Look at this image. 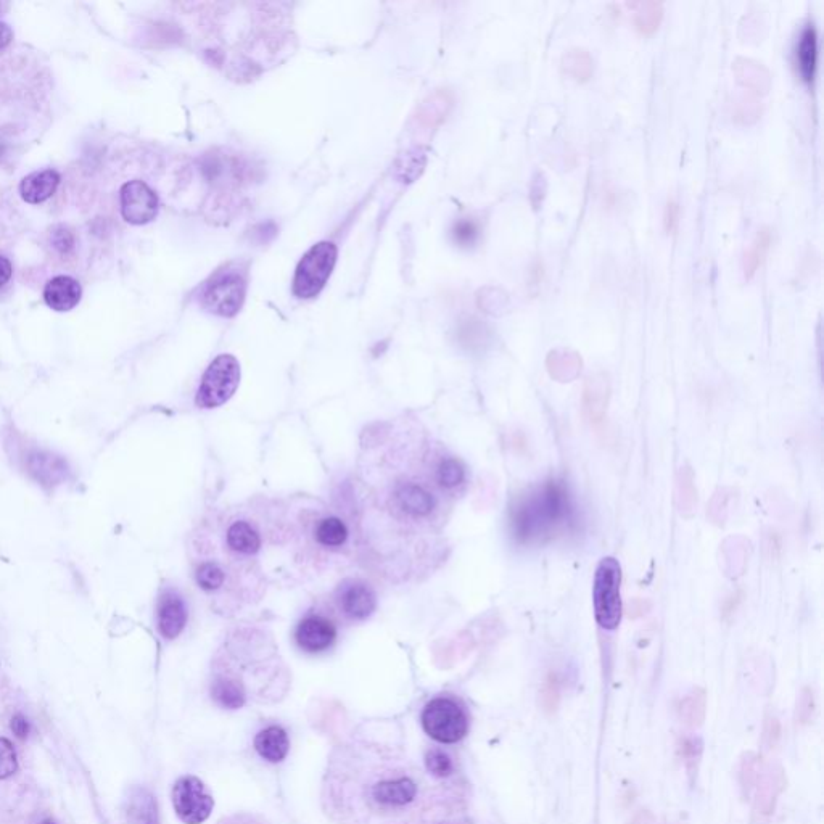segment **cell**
<instances>
[{
  "instance_id": "cell-1",
  "label": "cell",
  "mask_w": 824,
  "mask_h": 824,
  "mask_svg": "<svg viewBox=\"0 0 824 824\" xmlns=\"http://www.w3.org/2000/svg\"><path fill=\"white\" fill-rule=\"evenodd\" d=\"M358 541L387 580L427 577L443 561V530L466 487V467L419 419L364 430L359 448Z\"/></svg>"
},
{
  "instance_id": "cell-2",
  "label": "cell",
  "mask_w": 824,
  "mask_h": 824,
  "mask_svg": "<svg viewBox=\"0 0 824 824\" xmlns=\"http://www.w3.org/2000/svg\"><path fill=\"white\" fill-rule=\"evenodd\" d=\"M322 804L338 824H445L458 797L403 749L353 741L330 757Z\"/></svg>"
},
{
  "instance_id": "cell-3",
  "label": "cell",
  "mask_w": 824,
  "mask_h": 824,
  "mask_svg": "<svg viewBox=\"0 0 824 824\" xmlns=\"http://www.w3.org/2000/svg\"><path fill=\"white\" fill-rule=\"evenodd\" d=\"M194 578L218 614L232 617L264 598L272 557L295 564L292 507L282 503L211 512L194 541Z\"/></svg>"
},
{
  "instance_id": "cell-4",
  "label": "cell",
  "mask_w": 824,
  "mask_h": 824,
  "mask_svg": "<svg viewBox=\"0 0 824 824\" xmlns=\"http://www.w3.org/2000/svg\"><path fill=\"white\" fill-rule=\"evenodd\" d=\"M287 684L289 676L276 646L258 628L232 630L211 664V697L223 709H242L250 697L276 701Z\"/></svg>"
},
{
  "instance_id": "cell-5",
  "label": "cell",
  "mask_w": 824,
  "mask_h": 824,
  "mask_svg": "<svg viewBox=\"0 0 824 824\" xmlns=\"http://www.w3.org/2000/svg\"><path fill=\"white\" fill-rule=\"evenodd\" d=\"M573 520L569 493L561 483H544L520 496L512 507L511 525L515 538L524 543H540L562 532Z\"/></svg>"
},
{
  "instance_id": "cell-6",
  "label": "cell",
  "mask_w": 824,
  "mask_h": 824,
  "mask_svg": "<svg viewBox=\"0 0 824 824\" xmlns=\"http://www.w3.org/2000/svg\"><path fill=\"white\" fill-rule=\"evenodd\" d=\"M247 295V268L240 263H229L219 268L205 282L202 306L208 313L221 318H234L244 305Z\"/></svg>"
},
{
  "instance_id": "cell-7",
  "label": "cell",
  "mask_w": 824,
  "mask_h": 824,
  "mask_svg": "<svg viewBox=\"0 0 824 824\" xmlns=\"http://www.w3.org/2000/svg\"><path fill=\"white\" fill-rule=\"evenodd\" d=\"M622 567L614 557H604L594 573V615L599 627L615 630L622 620Z\"/></svg>"
},
{
  "instance_id": "cell-8",
  "label": "cell",
  "mask_w": 824,
  "mask_h": 824,
  "mask_svg": "<svg viewBox=\"0 0 824 824\" xmlns=\"http://www.w3.org/2000/svg\"><path fill=\"white\" fill-rule=\"evenodd\" d=\"M337 247L332 242H319L303 255L293 277V293L301 300L318 297L326 287L337 263Z\"/></svg>"
},
{
  "instance_id": "cell-9",
  "label": "cell",
  "mask_w": 824,
  "mask_h": 824,
  "mask_svg": "<svg viewBox=\"0 0 824 824\" xmlns=\"http://www.w3.org/2000/svg\"><path fill=\"white\" fill-rule=\"evenodd\" d=\"M421 723L425 734L440 744H456L466 738L469 731L466 710L451 697H435L427 702Z\"/></svg>"
},
{
  "instance_id": "cell-10",
  "label": "cell",
  "mask_w": 824,
  "mask_h": 824,
  "mask_svg": "<svg viewBox=\"0 0 824 824\" xmlns=\"http://www.w3.org/2000/svg\"><path fill=\"white\" fill-rule=\"evenodd\" d=\"M240 384V364L232 355H219L208 366L198 388L197 406L213 409L231 400Z\"/></svg>"
},
{
  "instance_id": "cell-11",
  "label": "cell",
  "mask_w": 824,
  "mask_h": 824,
  "mask_svg": "<svg viewBox=\"0 0 824 824\" xmlns=\"http://www.w3.org/2000/svg\"><path fill=\"white\" fill-rule=\"evenodd\" d=\"M327 609L335 618L343 622H364L377 609V594L374 588L359 578H347L337 586Z\"/></svg>"
},
{
  "instance_id": "cell-12",
  "label": "cell",
  "mask_w": 824,
  "mask_h": 824,
  "mask_svg": "<svg viewBox=\"0 0 824 824\" xmlns=\"http://www.w3.org/2000/svg\"><path fill=\"white\" fill-rule=\"evenodd\" d=\"M338 622L327 607L309 610L295 628V643L306 654H322L337 643Z\"/></svg>"
},
{
  "instance_id": "cell-13",
  "label": "cell",
  "mask_w": 824,
  "mask_h": 824,
  "mask_svg": "<svg viewBox=\"0 0 824 824\" xmlns=\"http://www.w3.org/2000/svg\"><path fill=\"white\" fill-rule=\"evenodd\" d=\"M174 812L184 824H202L210 818L215 799L197 776H182L173 787Z\"/></svg>"
},
{
  "instance_id": "cell-14",
  "label": "cell",
  "mask_w": 824,
  "mask_h": 824,
  "mask_svg": "<svg viewBox=\"0 0 824 824\" xmlns=\"http://www.w3.org/2000/svg\"><path fill=\"white\" fill-rule=\"evenodd\" d=\"M121 215L134 226L150 223L157 218L158 197L144 181H129L121 187Z\"/></svg>"
},
{
  "instance_id": "cell-15",
  "label": "cell",
  "mask_w": 824,
  "mask_h": 824,
  "mask_svg": "<svg viewBox=\"0 0 824 824\" xmlns=\"http://www.w3.org/2000/svg\"><path fill=\"white\" fill-rule=\"evenodd\" d=\"M186 601L176 590H166L158 599L157 623L160 635L165 639H176L187 625Z\"/></svg>"
},
{
  "instance_id": "cell-16",
  "label": "cell",
  "mask_w": 824,
  "mask_h": 824,
  "mask_svg": "<svg viewBox=\"0 0 824 824\" xmlns=\"http://www.w3.org/2000/svg\"><path fill=\"white\" fill-rule=\"evenodd\" d=\"M786 786L783 768L770 763L760 768L759 776L755 781V808L760 815L768 816L775 812L776 802Z\"/></svg>"
},
{
  "instance_id": "cell-17",
  "label": "cell",
  "mask_w": 824,
  "mask_h": 824,
  "mask_svg": "<svg viewBox=\"0 0 824 824\" xmlns=\"http://www.w3.org/2000/svg\"><path fill=\"white\" fill-rule=\"evenodd\" d=\"M29 475L44 487H55L65 482L68 466L65 459L50 451L34 450L26 456Z\"/></svg>"
},
{
  "instance_id": "cell-18",
  "label": "cell",
  "mask_w": 824,
  "mask_h": 824,
  "mask_svg": "<svg viewBox=\"0 0 824 824\" xmlns=\"http://www.w3.org/2000/svg\"><path fill=\"white\" fill-rule=\"evenodd\" d=\"M83 297V289L76 279L70 276H57L47 282L44 300L47 306L58 313H66L78 306Z\"/></svg>"
},
{
  "instance_id": "cell-19",
  "label": "cell",
  "mask_w": 824,
  "mask_h": 824,
  "mask_svg": "<svg viewBox=\"0 0 824 824\" xmlns=\"http://www.w3.org/2000/svg\"><path fill=\"white\" fill-rule=\"evenodd\" d=\"M609 377L604 372L591 375L583 390V411L591 422H601L609 404Z\"/></svg>"
},
{
  "instance_id": "cell-20",
  "label": "cell",
  "mask_w": 824,
  "mask_h": 824,
  "mask_svg": "<svg viewBox=\"0 0 824 824\" xmlns=\"http://www.w3.org/2000/svg\"><path fill=\"white\" fill-rule=\"evenodd\" d=\"M253 746L261 759L269 763H279L289 755V734L282 726L271 725L256 734Z\"/></svg>"
},
{
  "instance_id": "cell-21",
  "label": "cell",
  "mask_w": 824,
  "mask_h": 824,
  "mask_svg": "<svg viewBox=\"0 0 824 824\" xmlns=\"http://www.w3.org/2000/svg\"><path fill=\"white\" fill-rule=\"evenodd\" d=\"M58 184H60V174L54 169L36 171L21 181L20 194L26 203L39 205L55 194Z\"/></svg>"
},
{
  "instance_id": "cell-22",
  "label": "cell",
  "mask_w": 824,
  "mask_h": 824,
  "mask_svg": "<svg viewBox=\"0 0 824 824\" xmlns=\"http://www.w3.org/2000/svg\"><path fill=\"white\" fill-rule=\"evenodd\" d=\"M126 813L132 824H160L157 800L144 787H132L129 791Z\"/></svg>"
},
{
  "instance_id": "cell-23",
  "label": "cell",
  "mask_w": 824,
  "mask_h": 824,
  "mask_svg": "<svg viewBox=\"0 0 824 824\" xmlns=\"http://www.w3.org/2000/svg\"><path fill=\"white\" fill-rule=\"evenodd\" d=\"M796 55L800 76L810 83L815 76L816 57H818V41H816V31L813 25L805 26L800 34Z\"/></svg>"
},
{
  "instance_id": "cell-24",
  "label": "cell",
  "mask_w": 824,
  "mask_h": 824,
  "mask_svg": "<svg viewBox=\"0 0 824 824\" xmlns=\"http://www.w3.org/2000/svg\"><path fill=\"white\" fill-rule=\"evenodd\" d=\"M734 71L738 75L739 83L747 89L755 92H767L770 89V73L762 63L749 58H738L734 63Z\"/></svg>"
},
{
  "instance_id": "cell-25",
  "label": "cell",
  "mask_w": 824,
  "mask_h": 824,
  "mask_svg": "<svg viewBox=\"0 0 824 824\" xmlns=\"http://www.w3.org/2000/svg\"><path fill=\"white\" fill-rule=\"evenodd\" d=\"M562 70L565 75L575 79L578 83H585L593 76L594 63L590 52L580 47H573L562 55Z\"/></svg>"
},
{
  "instance_id": "cell-26",
  "label": "cell",
  "mask_w": 824,
  "mask_h": 824,
  "mask_svg": "<svg viewBox=\"0 0 824 824\" xmlns=\"http://www.w3.org/2000/svg\"><path fill=\"white\" fill-rule=\"evenodd\" d=\"M548 371L559 382H570L581 371V359L575 351L556 350L548 356Z\"/></svg>"
},
{
  "instance_id": "cell-27",
  "label": "cell",
  "mask_w": 824,
  "mask_h": 824,
  "mask_svg": "<svg viewBox=\"0 0 824 824\" xmlns=\"http://www.w3.org/2000/svg\"><path fill=\"white\" fill-rule=\"evenodd\" d=\"M707 712V697L702 689H694L688 696L684 697L678 707V715L684 725L689 728H699L705 720Z\"/></svg>"
},
{
  "instance_id": "cell-28",
  "label": "cell",
  "mask_w": 824,
  "mask_h": 824,
  "mask_svg": "<svg viewBox=\"0 0 824 824\" xmlns=\"http://www.w3.org/2000/svg\"><path fill=\"white\" fill-rule=\"evenodd\" d=\"M676 503L680 514L684 517H691L694 514L697 503V491L694 488L693 470L689 467H681L678 480H676Z\"/></svg>"
},
{
  "instance_id": "cell-29",
  "label": "cell",
  "mask_w": 824,
  "mask_h": 824,
  "mask_svg": "<svg viewBox=\"0 0 824 824\" xmlns=\"http://www.w3.org/2000/svg\"><path fill=\"white\" fill-rule=\"evenodd\" d=\"M662 18H664V5L660 4V2L649 0V2H641V4L635 5L633 21H635V26L639 33H654V31L659 28Z\"/></svg>"
},
{
  "instance_id": "cell-30",
  "label": "cell",
  "mask_w": 824,
  "mask_h": 824,
  "mask_svg": "<svg viewBox=\"0 0 824 824\" xmlns=\"http://www.w3.org/2000/svg\"><path fill=\"white\" fill-rule=\"evenodd\" d=\"M424 767L433 778L450 779L454 775V762L451 755L440 747H430L424 755Z\"/></svg>"
},
{
  "instance_id": "cell-31",
  "label": "cell",
  "mask_w": 824,
  "mask_h": 824,
  "mask_svg": "<svg viewBox=\"0 0 824 824\" xmlns=\"http://www.w3.org/2000/svg\"><path fill=\"white\" fill-rule=\"evenodd\" d=\"M770 244V232L762 231L757 235V239L754 240V244L750 245L749 250L746 252V258H744V272H746V277L754 276L757 269L760 268V264H762L763 258L767 255Z\"/></svg>"
},
{
  "instance_id": "cell-32",
  "label": "cell",
  "mask_w": 824,
  "mask_h": 824,
  "mask_svg": "<svg viewBox=\"0 0 824 824\" xmlns=\"http://www.w3.org/2000/svg\"><path fill=\"white\" fill-rule=\"evenodd\" d=\"M18 771L17 750L9 739L0 738V779H7Z\"/></svg>"
},
{
  "instance_id": "cell-33",
  "label": "cell",
  "mask_w": 824,
  "mask_h": 824,
  "mask_svg": "<svg viewBox=\"0 0 824 824\" xmlns=\"http://www.w3.org/2000/svg\"><path fill=\"white\" fill-rule=\"evenodd\" d=\"M559 680L556 675H549L548 680L544 681L543 689H541V705H543L544 712H556L557 705H559Z\"/></svg>"
},
{
  "instance_id": "cell-34",
  "label": "cell",
  "mask_w": 824,
  "mask_h": 824,
  "mask_svg": "<svg viewBox=\"0 0 824 824\" xmlns=\"http://www.w3.org/2000/svg\"><path fill=\"white\" fill-rule=\"evenodd\" d=\"M760 773L759 759L754 754H747L741 765V784L744 791L754 789L755 781Z\"/></svg>"
},
{
  "instance_id": "cell-35",
  "label": "cell",
  "mask_w": 824,
  "mask_h": 824,
  "mask_svg": "<svg viewBox=\"0 0 824 824\" xmlns=\"http://www.w3.org/2000/svg\"><path fill=\"white\" fill-rule=\"evenodd\" d=\"M813 709H815L813 691L810 688H805L804 691L800 693L799 701H797V721H800V723H808L810 718H812Z\"/></svg>"
},
{
  "instance_id": "cell-36",
  "label": "cell",
  "mask_w": 824,
  "mask_h": 824,
  "mask_svg": "<svg viewBox=\"0 0 824 824\" xmlns=\"http://www.w3.org/2000/svg\"><path fill=\"white\" fill-rule=\"evenodd\" d=\"M454 239L461 245L474 244L478 235V227L474 221H461L454 227Z\"/></svg>"
},
{
  "instance_id": "cell-37",
  "label": "cell",
  "mask_w": 824,
  "mask_h": 824,
  "mask_svg": "<svg viewBox=\"0 0 824 824\" xmlns=\"http://www.w3.org/2000/svg\"><path fill=\"white\" fill-rule=\"evenodd\" d=\"M664 218L665 231H667L668 234H672L676 226H678V218H680V206H678L675 200H670V202L667 203Z\"/></svg>"
},
{
  "instance_id": "cell-38",
  "label": "cell",
  "mask_w": 824,
  "mask_h": 824,
  "mask_svg": "<svg viewBox=\"0 0 824 824\" xmlns=\"http://www.w3.org/2000/svg\"><path fill=\"white\" fill-rule=\"evenodd\" d=\"M10 728H12L15 736L20 739L28 738L29 733H31V723H29L28 718H26L25 715H21V713H18V715L12 718Z\"/></svg>"
},
{
  "instance_id": "cell-39",
  "label": "cell",
  "mask_w": 824,
  "mask_h": 824,
  "mask_svg": "<svg viewBox=\"0 0 824 824\" xmlns=\"http://www.w3.org/2000/svg\"><path fill=\"white\" fill-rule=\"evenodd\" d=\"M779 734H781V726L776 718H768L767 725H765V734H763V741L767 747H775L778 742Z\"/></svg>"
},
{
  "instance_id": "cell-40",
  "label": "cell",
  "mask_w": 824,
  "mask_h": 824,
  "mask_svg": "<svg viewBox=\"0 0 824 824\" xmlns=\"http://www.w3.org/2000/svg\"><path fill=\"white\" fill-rule=\"evenodd\" d=\"M12 272V263H10L9 258L0 255V289L5 284H9L10 279H12Z\"/></svg>"
},
{
  "instance_id": "cell-41",
  "label": "cell",
  "mask_w": 824,
  "mask_h": 824,
  "mask_svg": "<svg viewBox=\"0 0 824 824\" xmlns=\"http://www.w3.org/2000/svg\"><path fill=\"white\" fill-rule=\"evenodd\" d=\"M13 39V31L7 23H2L0 21V50H4L5 47L10 46V42Z\"/></svg>"
},
{
  "instance_id": "cell-42",
  "label": "cell",
  "mask_w": 824,
  "mask_h": 824,
  "mask_svg": "<svg viewBox=\"0 0 824 824\" xmlns=\"http://www.w3.org/2000/svg\"><path fill=\"white\" fill-rule=\"evenodd\" d=\"M631 824H657V820L656 816L652 815L649 810H641V812L636 813Z\"/></svg>"
},
{
  "instance_id": "cell-43",
  "label": "cell",
  "mask_w": 824,
  "mask_h": 824,
  "mask_svg": "<svg viewBox=\"0 0 824 824\" xmlns=\"http://www.w3.org/2000/svg\"><path fill=\"white\" fill-rule=\"evenodd\" d=\"M39 824H58L57 821L52 820V818H44V820L39 821Z\"/></svg>"
},
{
  "instance_id": "cell-44",
  "label": "cell",
  "mask_w": 824,
  "mask_h": 824,
  "mask_svg": "<svg viewBox=\"0 0 824 824\" xmlns=\"http://www.w3.org/2000/svg\"><path fill=\"white\" fill-rule=\"evenodd\" d=\"M446 824V823H445Z\"/></svg>"
}]
</instances>
